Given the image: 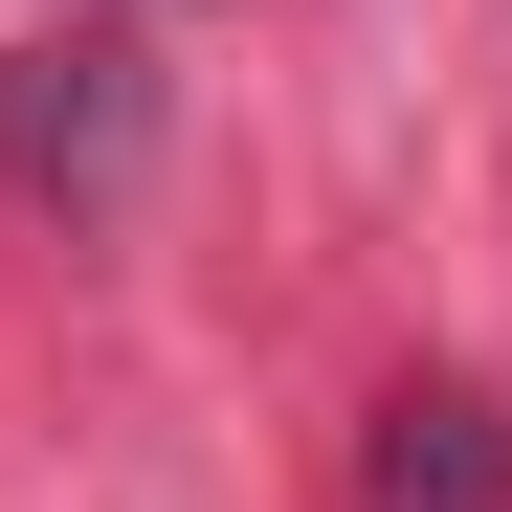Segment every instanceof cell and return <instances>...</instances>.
<instances>
[{"label": "cell", "instance_id": "7a4b0ae2", "mask_svg": "<svg viewBox=\"0 0 512 512\" xmlns=\"http://www.w3.org/2000/svg\"><path fill=\"white\" fill-rule=\"evenodd\" d=\"M357 490H379V512H512V446H490V401H468V379H401Z\"/></svg>", "mask_w": 512, "mask_h": 512}, {"label": "cell", "instance_id": "6da1fadb", "mask_svg": "<svg viewBox=\"0 0 512 512\" xmlns=\"http://www.w3.org/2000/svg\"><path fill=\"white\" fill-rule=\"evenodd\" d=\"M134 134H156V67H134L112 23L0 67V179H67V201H112V179H134Z\"/></svg>", "mask_w": 512, "mask_h": 512}]
</instances>
